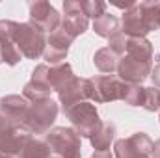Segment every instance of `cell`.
I'll return each mask as SVG.
<instances>
[{
	"label": "cell",
	"mask_w": 160,
	"mask_h": 158,
	"mask_svg": "<svg viewBox=\"0 0 160 158\" xmlns=\"http://www.w3.org/2000/svg\"><path fill=\"white\" fill-rule=\"evenodd\" d=\"M128 89V84L121 78L101 75L95 78H89V101L91 102H110V101H123L125 93Z\"/></svg>",
	"instance_id": "obj_5"
},
{
	"label": "cell",
	"mask_w": 160,
	"mask_h": 158,
	"mask_svg": "<svg viewBox=\"0 0 160 158\" xmlns=\"http://www.w3.org/2000/svg\"><path fill=\"white\" fill-rule=\"evenodd\" d=\"M45 143L60 158H82L80 136L67 126H54L45 134Z\"/></svg>",
	"instance_id": "obj_1"
},
{
	"label": "cell",
	"mask_w": 160,
	"mask_h": 158,
	"mask_svg": "<svg viewBox=\"0 0 160 158\" xmlns=\"http://www.w3.org/2000/svg\"><path fill=\"white\" fill-rule=\"evenodd\" d=\"M151 69H153L151 62H142V60H136L130 56L119 58V63H118V75L128 86H140L151 75Z\"/></svg>",
	"instance_id": "obj_10"
},
{
	"label": "cell",
	"mask_w": 160,
	"mask_h": 158,
	"mask_svg": "<svg viewBox=\"0 0 160 158\" xmlns=\"http://www.w3.org/2000/svg\"><path fill=\"white\" fill-rule=\"evenodd\" d=\"M106 2H102V0H82L80 2V7H82V11H84V15L89 19V17H93V21L97 19V17H101L102 13H106Z\"/></svg>",
	"instance_id": "obj_24"
},
{
	"label": "cell",
	"mask_w": 160,
	"mask_h": 158,
	"mask_svg": "<svg viewBox=\"0 0 160 158\" xmlns=\"http://www.w3.org/2000/svg\"><path fill=\"white\" fill-rule=\"evenodd\" d=\"M73 37H69L62 28L54 30L48 37H47V48L43 52V58L47 62V65H58V63H63V60L67 58V52H69V47L73 43Z\"/></svg>",
	"instance_id": "obj_12"
},
{
	"label": "cell",
	"mask_w": 160,
	"mask_h": 158,
	"mask_svg": "<svg viewBox=\"0 0 160 158\" xmlns=\"http://www.w3.org/2000/svg\"><path fill=\"white\" fill-rule=\"evenodd\" d=\"M93 63L95 67L104 73V75H112L114 71H118V63H119V56L110 48V47H104V48H99L93 56Z\"/></svg>",
	"instance_id": "obj_19"
},
{
	"label": "cell",
	"mask_w": 160,
	"mask_h": 158,
	"mask_svg": "<svg viewBox=\"0 0 160 158\" xmlns=\"http://www.w3.org/2000/svg\"><path fill=\"white\" fill-rule=\"evenodd\" d=\"M93 32L101 37L112 39L116 34L121 32V21L112 13H102L101 17H97L93 21Z\"/></svg>",
	"instance_id": "obj_17"
},
{
	"label": "cell",
	"mask_w": 160,
	"mask_h": 158,
	"mask_svg": "<svg viewBox=\"0 0 160 158\" xmlns=\"http://www.w3.org/2000/svg\"><path fill=\"white\" fill-rule=\"evenodd\" d=\"M121 32L125 36H130V37H145L147 36V30L143 26L138 4H134L130 9H127L123 13V17H121Z\"/></svg>",
	"instance_id": "obj_15"
},
{
	"label": "cell",
	"mask_w": 160,
	"mask_h": 158,
	"mask_svg": "<svg viewBox=\"0 0 160 158\" xmlns=\"http://www.w3.org/2000/svg\"><path fill=\"white\" fill-rule=\"evenodd\" d=\"M58 99H60L63 112L77 106L78 102L89 101V78H77L75 77L62 91H58Z\"/></svg>",
	"instance_id": "obj_13"
},
{
	"label": "cell",
	"mask_w": 160,
	"mask_h": 158,
	"mask_svg": "<svg viewBox=\"0 0 160 158\" xmlns=\"http://www.w3.org/2000/svg\"><path fill=\"white\" fill-rule=\"evenodd\" d=\"M15 125H19V123H15L13 119H9L8 116H4L2 112H0V134L2 132H6L8 128H11V126H15Z\"/></svg>",
	"instance_id": "obj_27"
},
{
	"label": "cell",
	"mask_w": 160,
	"mask_h": 158,
	"mask_svg": "<svg viewBox=\"0 0 160 158\" xmlns=\"http://www.w3.org/2000/svg\"><path fill=\"white\" fill-rule=\"evenodd\" d=\"M91 158H116L110 151H95L93 155H91Z\"/></svg>",
	"instance_id": "obj_29"
},
{
	"label": "cell",
	"mask_w": 160,
	"mask_h": 158,
	"mask_svg": "<svg viewBox=\"0 0 160 158\" xmlns=\"http://www.w3.org/2000/svg\"><path fill=\"white\" fill-rule=\"evenodd\" d=\"M125 56H130V58H136L142 62H151L153 60V43L145 37H130L128 36Z\"/></svg>",
	"instance_id": "obj_16"
},
{
	"label": "cell",
	"mask_w": 160,
	"mask_h": 158,
	"mask_svg": "<svg viewBox=\"0 0 160 158\" xmlns=\"http://www.w3.org/2000/svg\"><path fill=\"white\" fill-rule=\"evenodd\" d=\"M151 78H153V84H155V87H160V62L151 69V75H149Z\"/></svg>",
	"instance_id": "obj_28"
},
{
	"label": "cell",
	"mask_w": 160,
	"mask_h": 158,
	"mask_svg": "<svg viewBox=\"0 0 160 158\" xmlns=\"http://www.w3.org/2000/svg\"><path fill=\"white\" fill-rule=\"evenodd\" d=\"M50 93L52 89L47 86V84H41V82H34L30 80L24 89H22V97L30 102H38V101H45V99H50Z\"/></svg>",
	"instance_id": "obj_21"
},
{
	"label": "cell",
	"mask_w": 160,
	"mask_h": 158,
	"mask_svg": "<svg viewBox=\"0 0 160 158\" xmlns=\"http://www.w3.org/2000/svg\"><path fill=\"white\" fill-rule=\"evenodd\" d=\"M143 91H145V87H142V86H128V89H127L123 101H125L127 104H130V106H142Z\"/></svg>",
	"instance_id": "obj_25"
},
{
	"label": "cell",
	"mask_w": 160,
	"mask_h": 158,
	"mask_svg": "<svg viewBox=\"0 0 160 158\" xmlns=\"http://www.w3.org/2000/svg\"><path fill=\"white\" fill-rule=\"evenodd\" d=\"M138 7H140L142 21H143V26H145L147 34L160 30V2L145 0V2H140Z\"/></svg>",
	"instance_id": "obj_18"
},
{
	"label": "cell",
	"mask_w": 160,
	"mask_h": 158,
	"mask_svg": "<svg viewBox=\"0 0 160 158\" xmlns=\"http://www.w3.org/2000/svg\"><path fill=\"white\" fill-rule=\"evenodd\" d=\"M28 108H30V102L21 95H6L4 99H0V112L19 125H24Z\"/></svg>",
	"instance_id": "obj_14"
},
{
	"label": "cell",
	"mask_w": 160,
	"mask_h": 158,
	"mask_svg": "<svg viewBox=\"0 0 160 158\" xmlns=\"http://www.w3.org/2000/svg\"><path fill=\"white\" fill-rule=\"evenodd\" d=\"M151 155H153L155 158H160V138L153 143V151H151Z\"/></svg>",
	"instance_id": "obj_30"
},
{
	"label": "cell",
	"mask_w": 160,
	"mask_h": 158,
	"mask_svg": "<svg viewBox=\"0 0 160 158\" xmlns=\"http://www.w3.org/2000/svg\"><path fill=\"white\" fill-rule=\"evenodd\" d=\"M88 26H89V21L80 7V0H65L63 2V19L60 22V28L69 37L77 39L88 30Z\"/></svg>",
	"instance_id": "obj_7"
},
{
	"label": "cell",
	"mask_w": 160,
	"mask_h": 158,
	"mask_svg": "<svg viewBox=\"0 0 160 158\" xmlns=\"http://www.w3.org/2000/svg\"><path fill=\"white\" fill-rule=\"evenodd\" d=\"M52 151L48 149V145L45 143V140H30L28 145L22 149V153L19 158H50Z\"/></svg>",
	"instance_id": "obj_22"
},
{
	"label": "cell",
	"mask_w": 160,
	"mask_h": 158,
	"mask_svg": "<svg viewBox=\"0 0 160 158\" xmlns=\"http://www.w3.org/2000/svg\"><path fill=\"white\" fill-rule=\"evenodd\" d=\"M0 158H17V156H8V155H2L0 153Z\"/></svg>",
	"instance_id": "obj_31"
},
{
	"label": "cell",
	"mask_w": 160,
	"mask_h": 158,
	"mask_svg": "<svg viewBox=\"0 0 160 158\" xmlns=\"http://www.w3.org/2000/svg\"><path fill=\"white\" fill-rule=\"evenodd\" d=\"M0 62H2V52H0Z\"/></svg>",
	"instance_id": "obj_32"
},
{
	"label": "cell",
	"mask_w": 160,
	"mask_h": 158,
	"mask_svg": "<svg viewBox=\"0 0 160 158\" xmlns=\"http://www.w3.org/2000/svg\"><path fill=\"white\" fill-rule=\"evenodd\" d=\"M58 117V104L50 99L32 102L24 119V126L32 134H47Z\"/></svg>",
	"instance_id": "obj_4"
},
{
	"label": "cell",
	"mask_w": 160,
	"mask_h": 158,
	"mask_svg": "<svg viewBox=\"0 0 160 158\" xmlns=\"http://www.w3.org/2000/svg\"><path fill=\"white\" fill-rule=\"evenodd\" d=\"M63 114L69 117L71 125H73V130L80 138H91L102 125V121L99 117V112H97V108L91 101L78 102L77 106L69 108Z\"/></svg>",
	"instance_id": "obj_3"
},
{
	"label": "cell",
	"mask_w": 160,
	"mask_h": 158,
	"mask_svg": "<svg viewBox=\"0 0 160 158\" xmlns=\"http://www.w3.org/2000/svg\"><path fill=\"white\" fill-rule=\"evenodd\" d=\"M30 140H32V132L24 125H15L0 134V153L19 158Z\"/></svg>",
	"instance_id": "obj_9"
},
{
	"label": "cell",
	"mask_w": 160,
	"mask_h": 158,
	"mask_svg": "<svg viewBox=\"0 0 160 158\" xmlns=\"http://www.w3.org/2000/svg\"><path fill=\"white\" fill-rule=\"evenodd\" d=\"M153 151V141L145 132H136L128 138L118 140L114 145L116 158H149Z\"/></svg>",
	"instance_id": "obj_6"
},
{
	"label": "cell",
	"mask_w": 160,
	"mask_h": 158,
	"mask_svg": "<svg viewBox=\"0 0 160 158\" xmlns=\"http://www.w3.org/2000/svg\"><path fill=\"white\" fill-rule=\"evenodd\" d=\"M142 108H145L147 112H158L160 110V87H155V86L145 87Z\"/></svg>",
	"instance_id": "obj_23"
},
{
	"label": "cell",
	"mask_w": 160,
	"mask_h": 158,
	"mask_svg": "<svg viewBox=\"0 0 160 158\" xmlns=\"http://www.w3.org/2000/svg\"><path fill=\"white\" fill-rule=\"evenodd\" d=\"M15 21H0V52H2V62L8 65H17L22 60V54L15 43Z\"/></svg>",
	"instance_id": "obj_11"
},
{
	"label": "cell",
	"mask_w": 160,
	"mask_h": 158,
	"mask_svg": "<svg viewBox=\"0 0 160 158\" xmlns=\"http://www.w3.org/2000/svg\"><path fill=\"white\" fill-rule=\"evenodd\" d=\"M114 138H116V125L114 123H102L101 128L89 138V141H91L95 151H108Z\"/></svg>",
	"instance_id": "obj_20"
},
{
	"label": "cell",
	"mask_w": 160,
	"mask_h": 158,
	"mask_svg": "<svg viewBox=\"0 0 160 158\" xmlns=\"http://www.w3.org/2000/svg\"><path fill=\"white\" fill-rule=\"evenodd\" d=\"M15 43H17L22 58L38 60L39 56H43V52L47 48V36L43 30L34 26L32 22H17Z\"/></svg>",
	"instance_id": "obj_2"
},
{
	"label": "cell",
	"mask_w": 160,
	"mask_h": 158,
	"mask_svg": "<svg viewBox=\"0 0 160 158\" xmlns=\"http://www.w3.org/2000/svg\"><path fill=\"white\" fill-rule=\"evenodd\" d=\"M127 41H128V36H125L123 32H119V34H116L112 39H110V48L118 54V56H125V50H127Z\"/></svg>",
	"instance_id": "obj_26"
},
{
	"label": "cell",
	"mask_w": 160,
	"mask_h": 158,
	"mask_svg": "<svg viewBox=\"0 0 160 158\" xmlns=\"http://www.w3.org/2000/svg\"><path fill=\"white\" fill-rule=\"evenodd\" d=\"M30 22L34 26H38L43 32H54L60 28L62 17L56 11V7L45 0H38L30 4Z\"/></svg>",
	"instance_id": "obj_8"
}]
</instances>
